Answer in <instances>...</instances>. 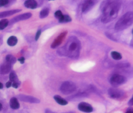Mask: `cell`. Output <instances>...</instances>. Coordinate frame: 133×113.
I'll return each mask as SVG.
<instances>
[{
	"mask_svg": "<svg viewBox=\"0 0 133 113\" xmlns=\"http://www.w3.org/2000/svg\"><path fill=\"white\" fill-rule=\"evenodd\" d=\"M46 113H53V112L51 111H49V110H46Z\"/></svg>",
	"mask_w": 133,
	"mask_h": 113,
	"instance_id": "32",
	"label": "cell"
},
{
	"mask_svg": "<svg viewBox=\"0 0 133 113\" xmlns=\"http://www.w3.org/2000/svg\"><path fill=\"white\" fill-rule=\"evenodd\" d=\"M108 95L110 96V97L113 99H122L125 97V92L120 89L111 87L108 90Z\"/></svg>",
	"mask_w": 133,
	"mask_h": 113,
	"instance_id": "6",
	"label": "cell"
},
{
	"mask_svg": "<svg viewBox=\"0 0 133 113\" xmlns=\"http://www.w3.org/2000/svg\"><path fill=\"white\" fill-rule=\"evenodd\" d=\"M18 98L19 100L25 102H28V103H39L40 101L36 97H31V96H27V95H23V94H20L18 95Z\"/></svg>",
	"mask_w": 133,
	"mask_h": 113,
	"instance_id": "7",
	"label": "cell"
},
{
	"mask_svg": "<svg viewBox=\"0 0 133 113\" xmlns=\"http://www.w3.org/2000/svg\"><path fill=\"white\" fill-rule=\"evenodd\" d=\"M76 90H77V86H76V84H75L74 82H70V81L64 82L61 85V87H60V91L63 94H66V95L73 93Z\"/></svg>",
	"mask_w": 133,
	"mask_h": 113,
	"instance_id": "4",
	"label": "cell"
},
{
	"mask_svg": "<svg viewBox=\"0 0 133 113\" xmlns=\"http://www.w3.org/2000/svg\"><path fill=\"white\" fill-rule=\"evenodd\" d=\"M97 0H85L82 5V12H87L89 10H91L92 7L97 3Z\"/></svg>",
	"mask_w": 133,
	"mask_h": 113,
	"instance_id": "8",
	"label": "cell"
},
{
	"mask_svg": "<svg viewBox=\"0 0 133 113\" xmlns=\"http://www.w3.org/2000/svg\"><path fill=\"white\" fill-rule=\"evenodd\" d=\"M133 24V12H128L125 14L122 18L115 24V29L116 31H122L128 28Z\"/></svg>",
	"mask_w": 133,
	"mask_h": 113,
	"instance_id": "3",
	"label": "cell"
},
{
	"mask_svg": "<svg viewBox=\"0 0 133 113\" xmlns=\"http://www.w3.org/2000/svg\"><path fill=\"white\" fill-rule=\"evenodd\" d=\"M9 3V0H0V7L5 6Z\"/></svg>",
	"mask_w": 133,
	"mask_h": 113,
	"instance_id": "25",
	"label": "cell"
},
{
	"mask_svg": "<svg viewBox=\"0 0 133 113\" xmlns=\"http://www.w3.org/2000/svg\"><path fill=\"white\" fill-rule=\"evenodd\" d=\"M18 61L21 62V63H24V62H25V58L24 57H21L18 59Z\"/></svg>",
	"mask_w": 133,
	"mask_h": 113,
	"instance_id": "30",
	"label": "cell"
},
{
	"mask_svg": "<svg viewBox=\"0 0 133 113\" xmlns=\"http://www.w3.org/2000/svg\"><path fill=\"white\" fill-rule=\"evenodd\" d=\"M66 34V32H62L59 36H58L57 37H56L55 40L53 41V43H52V46H51V48H57L58 46H59V45L62 43V40L64 39V37H65Z\"/></svg>",
	"mask_w": 133,
	"mask_h": 113,
	"instance_id": "11",
	"label": "cell"
},
{
	"mask_svg": "<svg viewBox=\"0 0 133 113\" xmlns=\"http://www.w3.org/2000/svg\"><path fill=\"white\" fill-rule=\"evenodd\" d=\"M9 104H10V107L12 108V109H14V110L18 109L19 107H20L19 102H18V98H16V97L11 98Z\"/></svg>",
	"mask_w": 133,
	"mask_h": 113,
	"instance_id": "14",
	"label": "cell"
},
{
	"mask_svg": "<svg viewBox=\"0 0 133 113\" xmlns=\"http://www.w3.org/2000/svg\"><path fill=\"white\" fill-rule=\"evenodd\" d=\"M24 5L28 8H31V9H34L37 8V3L35 0H26L24 3Z\"/></svg>",
	"mask_w": 133,
	"mask_h": 113,
	"instance_id": "15",
	"label": "cell"
},
{
	"mask_svg": "<svg viewBox=\"0 0 133 113\" xmlns=\"http://www.w3.org/2000/svg\"><path fill=\"white\" fill-rule=\"evenodd\" d=\"M12 66L9 64H2L0 66V74H8L11 72Z\"/></svg>",
	"mask_w": 133,
	"mask_h": 113,
	"instance_id": "12",
	"label": "cell"
},
{
	"mask_svg": "<svg viewBox=\"0 0 133 113\" xmlns=\"http://www.w3.org/2000/svg\"><path fill=\"white\" fill-rule=\"evenodd\" d=\"M128 104H129V106H131V107H133V97L131 98L130 101H129Z\"/></svg>",
	"mask_w": 133,
	"mask_h": 113,
	"instance_id": "29",
	"label": "cell"
},
{
	"mask_svg": "<svg viewBox=\"0 0 133 113\" xmlns=\"http://www.w3.org/2000/svg\"><path fill=\"white\" fill-rule=\"evenodd\" d=\"M8 25V21L7 19H3L0 21V30H3V29L6 28Z\"/></svg>",
	"mask_w": 133,
	"mask_h": 113,
	"instance_id": "21",
	"label": "cell"
},
{
	"mask_svg": "<svg viewBox=\"0 0 133 113\" xmlns=\"http://www.w3.org/2000/svg\"><path fill=\"white\" fill-rule=\"evenodd\" d=\"M54 100L56 101L57 103H58L59 105H62V106H66V104H68V101L65 100L64 98L61 97L60 96H54Z\"/></svg>",
	"mask_w": 133,
	"mask_h": 113,
	"instance_id": "16",
	"label": "cell"
},
{
	"mask_svg": "<svg viewBox=\"0 0 133 113\" xmlns=\"http://www.w3.org/2000/svg\"><path fill=\"white\" fill-rule=\"evenodd\" d=\"M2 108H3V105H2V104H1V102H0V111L2 110Z\"/></svg>",
	"mask_w": 133,
	"mask_h": 113,
	"instance_id": "34",
	"label": "cell"
},
{
	"mask_svg": "<svg viewBox=\"0 0 133 113\" xmlns=\"http://www.w3.org/2000/svg\"><path fill=\"white\" fill-rule=\"evenodd\" d=\"M12 87V82L9 81V82H8L7 83H6V87H8V88H9V87Z\"/></svg>",
	"mask_w": 133,
	"mask_h": 113,
	"instance_id": "28",
	"label": "cell"
},
{
	"mask_svg": "<svg viewBox=\"0 0 133 113\" xmlns=\"http://www.w3.org/2000/svg\"><path fill=\"white\" fill-rule=\"evenodd\" d=\"M121 4V0H105L102 6V22L107 23L115 19L118 15Z\"/></svg>",
	"mask_w": 133,
	"mask_h": 113,
	"instance_id": "1",
	"label": "cell"
},
{
	"mask_svg": "<svg viewBox=\"0 0 133 113\" xmlns=\"http://www.w3.org/2000/svg\"><path fill=\"white\" fill-rule=\"evenodd\" d=\"M8 45L11 46V47H14L17 43H18V38L15 36H11L8 39Z\"/></svg>",
	"mask_w": 133,
	"mask_h": 113,
	"instance_id": "17",
	"label": "cell"
},
{
	"mask_svg": "<svg viewBox=\"0 0 133 113\" xmlns=\"http://www.w3.org/2000/svg\"><path fill=\"white\" fill-rule=\"evenodd\" d=\"M19 85H20V82L18 81L14 82H12V87H14V88H18V87H19Z\"/></svg>",
	"mask_w": 133,
	"mask_h": 113,
	"instance_id": "26",
	"label": "cell"
},
{
	"mask_svg": "<svg viewBox=\"0 0 133 113\" xmlns=\"http://www.w3.org/2000/svg\"><path fill=\"white\" fill-rule=\"evenodd\" d=\"M72 21V18H70L68 15H63L62 17V18L59 20L60 23H68V22H71Z\"/></svg>",
	"mask_w": 133,
	"mask_h": 113,
	"instance_id": "22",
	"label": "cell"
},
{
	"mask_svg": "<svg viewBox=\"0 0 133 113\" xmlns=\"http://www.w3.org/2000/svg\"><path fill=\"white\" fill-rule=\"evenodd\" d=\"M21 10L20 9H14V10H9V11H5V12H0V18H6V17L11 16L14 14H18Z\"/></svg>",
	"mask_w": 133,
	"mask_h": 113,
	"instance_id": "13",
	"label": "cell"
},
{
	"mask_svg": "<svg viewBox=\"0 0 133 113\" xmlns=\"http://www.w3.org/2000/svg\"><path fill=\"white\" fill-rule=\"evenodd\" d=\"M48 14H49L48 8H43V9L40 12V18H46V17H48Z\"/></svg>",
	"mask_w": 133,
	"mask_h": 113,
	"instance_id": "20",
	"label": "cell"
},
{
	"mask_svg": "<svg viewBox=\"0 0 133 113\" xmlns=\"http://www.w3.org/2000/svg\"><path fill=\"white\" fill-rule=\"evenodd\" d=\"M126 113H133V109H129L128 111H127Z\"/></svg>",
	"mask_w": 133,
	"mask_h": 113,
	"instance_id": "31",
	"label": "cell"
},
{
	"mask_svg": "<svg viewBox=\"0 0 133 113\" xmlns=\"http://www.w3.org/2000/svg\"><path fill=\"white\" fill-rule=\"evenodd\" d=\"M40 35H41V30H38V31L37 32V33H36V36H35V40H36V41L38 40V38H39Z\"/></svg>",
	"mask_w": 133,
	"mask_h": 113,
	"instance_id": "27",
	"label": "cell"
},
{
	"mask_svg": "<svg viewBox=\"0 0 133 113\" xmlns=\"http://www.w3.org/2000/svg\"><path fill=\"white\" fill-rule=\"evenodd\" d=\"M132 34H133V29H132Z\"/></svg>",
	"mask_w": 133,
	"mask_h": 113,
	"instance_id": "35",
	"label": "cell"
},
{
	"mask_svg": "<svg viewBox=\"0 0 133 113\" xmlns=\"http://www.w3.org/2000/svg\"><path fill=\"white\" fill-rule=\"evenodd\" d=\"M32 17V14L30 12H26V14H20L18 16L15 17L14 18H12L11 21V23H14L17 22H19V21H23V20H27L28 18H30Z\"/></svg>",
	"mask_w": 133,
	"mask_h": 113,
	"instance_id": "10",
	"label": "cell"
},
{
	"mask_svg": "<svg viewBox=\"0 0 133 113\" xmlns=\"http://www.w3.org/2000/svg\"><path fill=\"white\" fill-rule=\"evenodd\" d=\"M3 85L2 84V83H1V82H0V89H2V88H3Z\"/></svg>",
	"mask_w": 133,
	"mask_h": 113,
	"instance_id": "33",
	"label": "cell"
},
{
	"mask_svg": "<svg viewBox=\"0 0 133 113\" xmlns=\"http://www.w3.org/2000/svg\"><path fill=\"white\" fill-rule=\"evenodd\" d=\"M9 79H10L11 82H14L18 81V77H17V75H16V73L14 72H11V73L9 75Z\"/></svg>",
	"mask_w": 133,
	"mask_h": 113,
	"instance_id": "23",
	"label": "cell"
},
{
	"mask_svg": "<svg viewBox=\"0 0 133 113\" xmlns=\"http://www.w3.org/2000/svg\"><path fill=\"white\" fill-rule=\"evenodd\" d=\"M111 56L115 60H121V59H122V54H121L120 52H116V51L111 52Z\"/></svg>",
	"mask_w": 133,
	"mask_h": 113,
	"instance_id": "19",
	"label": "cell"
},
{
	"mask_svg": "<svg viewBox=\"0 0 133 113\" xmlns=\"http://www.w3.org/2000/svg\"><path fill=\"white\" fill-rule=\"evenodd\" d=\"M78 109L81 111L86 112V113H91L93 111V108L91 107L90 104L87 103V102H81L79 103L78 105Z\"/></svg>",
	"mask_w": 133,
	"mask_h": 113,
	"instance_id": "9",
	"label": "cell"
},
{
	"mask_svg": "<svg viewBox=\"0 0 133 113\" xmlns=\"http://www.w3.org/2000/svg\"><path fill=\"white\" fill-rule=\"evenodd\" d=\"M5 60H6V63L9 64L11 66L12 64H14L15 62H16V61H17V59L12 55H8L6 57V58H5Z\"/></svg>",
	"mask_w": 133,
	"mask_h": 113,
	"instance_id": "18",
	"label": "cell"
},
{
	"mask_svg": "<svg viewBox=\"0 0 133 113\" xmlns=\"http://www.w3.org/2000/svg\"><path fill=\"white\" fill-rule=\"evenodd\" d=\"M63 16V14L60 11V10H57V11H56L55 12V17L56 18L58 19V20H60L61 18H62V17Z\"/></svg>",
	"mask_w": 133,
	"mask_h": 113,
	"instance_id": "24",
	"label": "cell"
},
{
	"mask_svg": "<svg viewBox=\"0 0 133 113\" xmlns=\"http://www.w3.org/2000/svg\"><path fill=\"white\" fill-rule=\"evenodd\" d=\"M127 81L126 77L121 74H113L110 78V83L111 86L113 87H117L125 83Z\"/></svg>",
	"mask_w": 133,
	"mask_h": 113,
	"instance_id": "5",
	"label": "cell"
},
{
	"mask_svg": "<svg viewBox=\"0 0 133 113\" xmlns=\"http://www.w3.org/2000/svg\"><path fill=\"white\" fill-rule=\"evenodd\" d=\"M80 49H81L80 41L76 37H71L68 38L66 45L62 49L58 50V52L62 51V55H65L70 58L76 59V58L79 57Z\"/></svg>",
	"mask_w": 133,
	"mask_h": 113,
	"instance_id": "2",
	"label": "cell"
}]
</instances>
